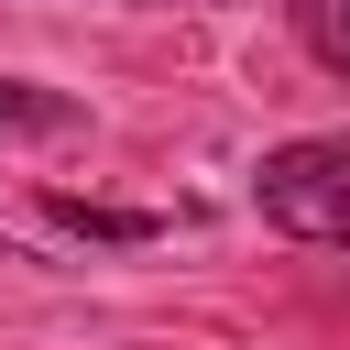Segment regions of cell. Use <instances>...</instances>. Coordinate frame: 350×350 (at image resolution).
<instances>
[{"mask_svg":"<svg viewBox=\"0 0 350 350\" xmlns=\"http://www.w3.org/2000/svg\"><path fill=\"white\" fill-rule=\"evenodd\" d=\"M252 208H262L284 241L350 252V131H306V142H273V153L252 164Z\"/></svg>","mask_w":350,"mask_h":350,"instance_id":"6da1fadb","label":"cell"},{"mask_svg":"<svg viewBox=\"0 0 350 350\" xmlns=\"http://www.w3.org/2000/svg\"><path fill=\"white\" fill-rule=\"evenodd\" d=\"M44 219L77 230V241H164L175 230L164 208H98V197H66V186H44Z\"/></svg>","mask_w":350,"mask_h":350,"instance_id":"7a4b0ae2","label":"cell"},{"mask_svg":"<svg viewBox=\"0 0 350 350\" xmlns=\"http://www.w3.org/2000/svg\"><path fill=\"white\" fill-rule=\"evenodd\" d=\"M77 120H88V98L33 88V77H0V131H77Z\"/></svg>","mask_w":350,"mask_h":350,"instance_id":"3957f363","label":"cell"},{"mask_svg":"<svg viewBox=\"0 0 350 350\" xmlns=\"http://www.w3.org/2000/svg\"><path fill=\"white\" fill-rule=\"evenodd\" d=\"M284 22H295V44L328 77H350V0H284Z\"/></svg>","mask_w":350,"mask_h":350,"instance_id":"277c9868","label":"cell"}]
</instances>
